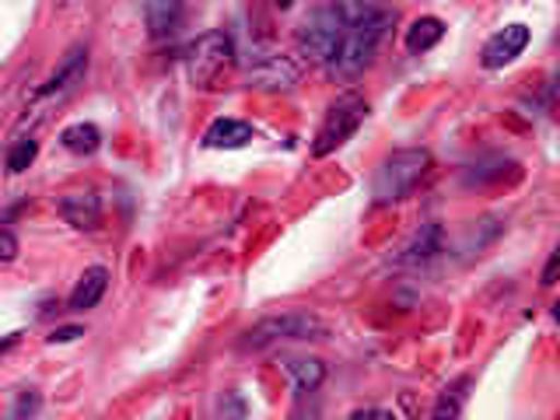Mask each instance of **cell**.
Returning a JSON list of instances; mask_svg holds the SVG:
<instances>
[{
    "label": "cell",
    "instance_id": "9a60e30c",
    "mask_svg": "<svg viewBox=\"0 0 560 420\" xmlns=\"http://www.w3.org/2000/svg\"><path fill=\"white\" fill-rule=\"evenodd\" d=\"M442 35H445V22L442 18H434V14H424V18H413L407 35H402V46H407V52H428L434 49L438 43H442Z\"/></svg>",
    "mask_w": 560,
    "mask_h": 420
},
{
    "label": "cell",
    "instance_id": "5b68a950",
    "mask_svg": "<svg viewBox=\"0 0 560 420\" xmlns=\"http://www.w3.org/2000/svg\"><path fill=\"white\" fill-rule=\"evenodd\" d=\"M364 119H368V102L361 95H340L337 102L329 105L323 127H319V133H315V140H312V154L326 158L332 151H340L347 140L361 130Z\"/></svg>",
    "mask_w": 560,
    "mask_h": 420
},
{
    "label": "cell",
    "instance_id": "4fadbf2b",
    "mask_svg": "<svg viewBox=\"0 0 560 420\" xmlns=\"http://www.w3.org/2000/svg\"><path fill=\"white\" fill-rule=\"evenodd\" d=\"M442 249H445V232H442V224H424V228H420V232L407 242V249L399 253V262H402V267H424V262H431Z\"/></svg>",
    "mask_w": 560,
    "mask_h": 420
},
{
    "label": "cell",
    "instance_id": "e0dca14e",
    "mask_svg": "<svg viewBox=\"0 0 560 420\" xmlns=\"http://www.w3.org/2000/svg\"><path fill=\"white\" fill-rule=\"evenodd\" d=\"M60 144L70 154H95L102 144V133H98L95 122H70V127L60 133Z\"/></svg>",
    "mask_w": 560,
    "mask_h": 420
},
{
    "label": "cell",
    "instance_id": "83f0119b",
    "mask_svg": "<svg viewBox=\"0 0 560 420\" xmlns=\"http://www.w3.org/2000/svg\"><path fill=\"white\" fill-rule=\"evenodd\" d=\"M218 410H221V413H238V417H242V413H245V402H238V399L224 402V399H221V407H218Z\"/></svg>",
    "mask_w": 560,
    "mask_h": 420
},
{
    "label": "cell",
    "instance_id": "5bb4252c",
    "mask_svg": "<svg viewBox=\"0 0 560 420\" xmlns=\"http://www.w3.org/2000/svg\"><path fill=\"white\" fill-rule=\"evenodd\" d=\"M183 0H144V25L151 39H165L179 28Z\"/></svg>",
    "mask_w": 560,
    "mask_h": 420
},
{
    "label": "cell",
    "instance_id": "8992f818",
    "mask_svg": "<svg viewBox=\"0 0 560 420\" xmlns=\"http://www.w3.org/2000/svg\"><path fill=\"white\" fill-rule=\"evenodd\" d=\"M343 32H347V22L337 11L315 8L302 22V28H298V49H302V57L312 63H332V57H337V49L343 43Z\"/></svg>",
    "mask_w": 560,
    "mask_h": 420
},
{
    "label": "cell",
    "instance_id": "3957f363",
    "mask_svg": "<svg viewBox=\"0 0 560 420\" xmlns=\"http://www.w3.org/2000/svg\"><path fill=\"white\" fill-rule=\"evenodd\" d=\"M329 326L315 312H284L259 319L249 332L242 337L245 350H267L277 343H305V340H326Z\"/></svg>",
    "mask_w": 560,
    "mask_h": 420
},
{
    "label": "cell",
    "instance_id": "7402d4cb",
    "mask_svg": "<svg viewBox=\"0 0 560 420\" xmlns=\"http://www.w3.org/2000/svg\"><path fill=\"white\" fill-rule=\"evenodd\" d=\"M28 413H39V396H35L32 389L18 396V402L11 407V417H28Z\"/></svg>",
    "mask_w": 560,
    "mask_h": 420
},
{
    "label": "cell",
    "instance_id": "484cf974",
    "mask_svg": "<svg viewBox=\"0 0 560 420\" xmlns=\"http://www.w3.org/2000/svg\"><path fill=\"white\" fill-rule=\"evenodd\" d=\"M350 417H393V410H382V407H358Z\"/></svg>",
    "mask_w": 560,
    "mask_h": 420
},
{
    "label": "cell",
    "instance_id": "cb8c5ba5",
    "mask_svg": "<svg viewBox=\"0 0 560 420\" xmlns=\"http://www.w3.org/2000/svg\"><path fill=\"white\" fill-rule=\"evenodd\" d=\"M78 337H84V326H63V329H52L49 332V343H70V340H78Z\"/></svg>",
    "mask_w": 560,
    "mask_h": 420
},
{
    "label": "cell",
    "instance_id": "2e32d148",
    "mask_svg": "<svg viewBox=\"0 0 560 420\" xmlns=\"http://www.w3.org/2000/svg\"><path fill=\"white\" fill-rule=\"evenodd\" d=\"M284 372L291 375V382H294V393L298 396H308V393H315L323 385V378H326V364L319 361V358H288L284 361Z\"/></svg>",
    "mask_w": 560,
    "mask_h": 420
},
{
    "label": "cell",
    "instance_id": "7a4b0ae2",
    "mask_svg": "<svg viewBox=\"0 0 560 420\" xmlns=\"http://www.w3.org/2000/svg\"><path fill=\"white\" fill-rule=\"evenodd\" d=\"M431 172V151L428 148H399L382 158L372 179V197L375 203H396L410 197L413 186Z\"/></svg>",
    "mask_w": 560,
    "mask_h": 420
},
{
    "label": "cell",
    "instance_id": "8fae6325",
    "mask_svg": "<svg viewBox=\"0 0 560 420\" xmlns=\"http://www.w3.org/2000/svg\"><path fill=\"white\" fill-rule=\"evenodd\" d=\"M256 137V130L249 127L245 119H232V116H221L207 127L203 133V148L210 151H235V148H245L249 140Z\"/></svg>",
    "mask_w": 560,
    "mask_h": 420
},
{
    "label": "cell",
    "instance_id": "6da1fadb",
    "mask_svg": "<svg viewBox=\"0 0 560 420\" xmlns=\"http://www.w3.org/2000/svg\"><path fill=\"white\" fill-rule=\"evenodd\" d=\"M393 25H396V11H389V8H382L372 18H364V22L347 25L343 43L337 49V57H332V70H337L340 78H358L361 70L372 67L375 52H378L382 39L389 35Z\"/></svg>",
    "mask_w": 560,
    "mask_h": 420
},
{
    "label": "cell",
    "instance_id": "ac0fdd59",
    "mask_svg": "<svg viewBox=\"0 0 560 420\" xmlns=\"http://www.w3.org/2000/svg\"><path fill=\"white\" fill-rule=\"evenodd\" d=\"M35 154H39V140H35L32 133L28 137H14V144L8 151V172L18 175V172H25L32 162H35Z\"/></svg>",
    "mask_w": 560,
    "mask_h": 420
},
{
    "label": "cell",
    "instance_id": "ba28073f",
    "mask_svg": "<svg viewBox=\"0 0 560 420\" xmlns=\"http://www.w3.org/2000/svg\"><path fill=\"white\" fill-rule=\"evenodd\" d=\"M245 74L259 88H291L298 81V67L284 52H277L270 46H256L249 63H245Z\"/></svg>",
    "mask_w": 560,
    "mask_h": 420
},
{
    "label": "cell",
    "instance_id": "f1b7e54d",
    "mask_svg": "<svg viewBox=\"0 0 560 420\" xmlns=\"http://www.w3.org/2000/svg\"><path fill=\"white\" fill-rule=\"evenodd\" d=\"M273 4H277L280 11H291V8L298 4V0H273Z\"/></svg>",
    "mask_w": 560,
    "mask_h": 420
},
{
    "label": "cell",
    "instance_id": "d6986e66",
    "mask_svg": "<svg viewBox=\"0 0 560 420\" xmlns=\"http://www.w3.org/2000/svg\"><path fill=\"white\" fill-rule=\"evenodd\" d=\"M329 8L337 11L347 25H354V22H364V18L378 14L382 11V0H332Z\"/></svg>",
    "mask_w": 560,
    "mask_h": 420
},
{
    "label": "cell",
    "instance_id": "277c9868",
    "mask_svg": "<svg viewBox=\"0 0 560 420\" xmlns=\"http://www.w3.org/2000/svg\"><path fill=\"white\" fill-rule=\"evenodd\" d=\"M232 63H235V46H232V35H228L224 28L203 32L186 52L189 81L197 84L200 92H214V88H221Z\"/></svg>",
    "mask_w": 560,
    "mask_h": 420
},
{
    "label": "cell",
    "instance_id": "ffe728a7",
    "mask_svg": "<svg viewBox=\"0 0 560 420\" xmlns=\"http://www.w3.org/2000/svg\"><path fill=\"white\" fill-rule=\"evenodd\" d=\"M504 158H490V162H480V165H472L466 168V186H483V183H494V179H504Z\"/></svg>",
    "mask_w": 560,
    "mask_h": 420
},
{
    "label": "cell",
    "instance_id": "603a6c76",
    "mask_svg": "<svg viewBox=\"0 0 560 420\" xmlns=\"http://www.w3.org/2000/svg\"><path fill=\"white\" fill-rule=\"evenodd\" d=\"M18 256V238L11 228H0V262H14Z\"/></svg>",
    "mask_w": 560,
    "mask_h": 420
},
{
    "label": "cell",
    "instance_id": "d4e9b609",
    "mask_svg": "<svg viewBox=\"0 0 560 420\" xmlns=\"http://www.w3.org/2000/svg\"><path fill=\"white\" fill-rule=\"evenodd\" d=\"M557 262H560V256H557V253H550L547 267H542V280H539L542 288H553V280H557Z\"/></svg>",
    "mask_w": 560,
    "mask_h": 420
},
{
    "label": "cell",
    "instance_id": "52a82bcc",
    "mask_svg": "<svg viewBox=\"0 0 560 420\" xmlns=\"http://www.w3.org/2000/svg\"><path fill=\"white\" fill-rule=\"evenodd\" d=\"M84 70H88V46H70L67 49V57L60 60V67L52 70V74L46 78V84L39 88V95H35V105H32V113H35V122H39L46 116V105L52 102H63L74 88L84 81Z\"/></svg>",
    "mask_w": 560,
    "mask_h": 420
},
{
    "label": "cell",
    "instance_id": "9c48e42d",
    "mask_svg": "<svg viewBox=\"0 0 560 420\" xmlns=\"http://www.w3.org/2000/svg\"><path fill=\"white\" fill-rule=\"evenodd\" d=\"M529 39H533L529 25H522V22L504 25V28H498V32L483 43L480 63H483L487 70H501V67H508V63H515V60L522 57V52H525V46H529Z\"/></svg>",
    "mask_w": 560,
    "mask_h": 420
},
{
    "label": "cell",
    "instance_id": "30bf717a",
    "mask_svg": "<svg viewBox=\"0 0 560 420\" xmlns=\"http://www.w3.org/2000/svg\"><path fill=\"white\" fill-rule=\"evenodd\" d=\"M57 210L70 228H78V232H92V228H98V221H102V200L95 189L63 192Z\"/></svg>",
    "mask_w": 560,
    "mask_h": 420
},
{
    "label": "cell",
    "instance_id": "7c38bea8",
    "mask_svg": "<svg viewBox=\"0 0 560 420\" xmlns=\"http://www.w3.org/2000/svg\"><path fill=\"white\" fill-rule=\"evenodd\" d=\"M105 288H109V270L105 267H88L81 277H78V284L74 291L67 294V308L70 312H88V308H95L102 298H105Z\"/></svg>",
    "mask_w": 560,
    "mask_h": 420
},
{
    "label": "cell",
    "instance_id": "4316f807",
    "mask_svg": "<svg viewBox=\"0 0 560 420\" xmlns=\"http://www.w3.org/2000/svg\"><path fill=\"white\" fill-rule=\"evenodd\" d=\"M18 340H22V332H8V337H0V354H8V350H14Z\"/></svg>",
    "mask_w": 560,
    "mask_h": 420
},
{
    "label": "cell",
    "instance_id": "44dd1931",
    "mask_svg": "<svg viewBox=\"0 0 560 420\" xmlns=\"http://www.w3.org/2000/svg\"><path fill=\"white\" fill-rule=\"evenodd\" d=\"M463 396H466V393L445 389L442 399L434 402V410H431V413H434V417H459V413H463Z\"/></svg>",
    "mask_w": 560,
    "mask_h": 420
}]
</instances>
